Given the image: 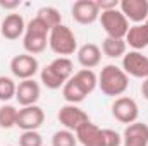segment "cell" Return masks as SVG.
<instances>
[{
    "label": "cell",
    "instance_id": "83f0119b",
    "mask_svg": "<svg viewBox=\"0 0 148 146\" xmlns=\"http://www.w3.org/2000/svg\"><path fill=\"white\" fill-rule=\"evenodd\" d=\"M100 12H105V10H112V9H117L119 7V2L117 0H95Z\"/></svg>",
    "mask_w": 148,
    "mask_h": 146
},
{
    "label": "cell",
    "instance_id": "f1b7e54d",
    "mask_svg": "<svg viewBox=\"0 0 148 146\" xmlns=\"http://www.w3.org/2000/svg\"><path fill=\"white\" fill-rule=\"evenodd\" d=\"M21 5V0H0V7L5 10H14Z\"/></svg>",
    "mask_w": 148,
    "mask_h": 146
},
{
    "label": "cell",
    "instance_id": "d4e9b609",
    "mask_svg": "<svg viewBox=\"0 0 148 146\" xmlns=\"http://www.w3.org/2000/svg\"><path fill=\"white\" fill-rule=\"evenodd\" d=\"M77 139L76 134L67 131V129H60L57 132H53L52 136V146H76Z\"/></svg>",
    "mask_w": 148,
    "mask_h": 146
},
{
    "label": "cell",
    "instance_id": "277c9868",
    "mask_svg": "<svg viewBox=\"0 0 148 146\" xmlns=\"http://www.w3.org/2000/svg\"><path fill=\"white\" fill-rule=\"evenodd\" d=\"M48 46L59 57H67V55H73L77 50V40H76V35L73 33V29L69 26L60 24L50 31Z\"/></svg>",
    "mask_w": 148,
    "mask_h": 146
},
{
    "label": "cell",
    "instance_id": "7c38bea8",
    "mask_svg": "<svg viewBox=\"0 0 148 146\" xmlns=\"http://www.w3.org/2000/svg\"><path fill=\"white\" fill-rule=\"evenodd\" d=\"M119 10L126 16L127 21L141 24L148 17V0H121Z\"/></svg>",
    "mask_w": 148,
    "mask_h": 146
},
{
    "label": "cell",
    "instance_id": "7a4b0ae2",
    "mask_svg": "<svg viewBox=\"0 0 148 146\" xmlns=\"http://www.w3.org/2000/svg\"><path fill=\"white\" fill-rule=\"evenodd\" d=\"M129 86V77L121 67L109 64L98 74V88L107 96H122Z\"/></svg>",
    "mask_w": 148,
    "mask_h": 146
},
{
    "label": "cell",
    "instance_id": "d6986e66",
    "mask_svg": "<svg viewBox=\"0 0 148 146\" xmlns=\"http://www.w3.org/2000/svg\"><path fill=\"white\" fill-rule=\"evenodd\" d=\"M126 45H129L133 50L140 52L143 48L148 46V28L143 24H134V26H129V31L124 38Z\"/></svg>",
    "mask_w": 148,
    "mask_h": 146
},
{
    "label": "cell",
    "instance_id": "4316f807",
    "mask_svg": "<svg viewBox=\"0 0 148 146\" xmlns=\"http://www.w3.org/2000/svg\"><path fill=\"white\" fill-rule=\"evenodd\" d=\"M102 131H103L105 146H121L122 145V136L119 132H115L114 129H102Z\"/></svg>",
    "mask_w": 148,
    "mask_h": 146
},
{
    "label": "cell",
    "instance_id": "1f68e13d",
    "mask_svg": "<svg viewBox=\"0 0 148 146\" xmlns=\"http://www.w3.org/2000/svg\"><path fill=\"white\" fill-rule=\"evenodd\" d=\"M9 146H12V145H9Z\"/></svg>",
    "mask_w": 148,
    "mask_h": 146
},
{
    "label": "cell",
    "instance_id": "3957f363",
    "mask_svg": "<svg viewBox=\"0 0 148 146\" xmlns=\"http://www.w3.org/2000/svg\"><path fill=\"white\" fill-rule=\"evenodd\" d=\"M48 35H50V28L35 16L26 24V31L23 36V46H24L26 53H29V55L41 53L48 45Z\"/></svg>",
    "mask_w": 148,
    "mask_h": 146
},
{
    "label": "cell",
    "instance_id": "2e32d148",
    "mask_svg": "<svg viewBox=\"0 0 148 146\" xmlns=\"http://www.w3.org/2000/svg\"><path fill=\"white\" fill-rule=\"evenodd\" d=\"M124 146H148V126L143 122L129 124L122 132Z\"/></svg>",
    "mask_w": 148,
    "mask_h": 146
},
{
    "label": "cell",
    "instance_id": "52a82bcc",
    "mask_svg": "<svg viewBox=\"0 0 148 146\" xmlns=\"http://www.w3.org/2000/svg\"><path fill=\"white\" fill-rule=\"evenodd\" d=\"M112 115L121 124H127L129 126V124L138 120V115H140L138 103L133 98H129V96H119L112 103Z\"/></svg>",
    "mask_w": 148,
    "mask_h": 146
},
{
    "label": "cell",
    "instance_id": "4dcf8cb0",
    "mask_svg": "<svg viewBox=\"0 0 148 146\" xmlns=\"http://www.w3.org/2000/svg\"><path fill=\"white\" fill-rule=\"evenodd\" d=\"M145 26H147V28H148V17H147V21H145Z\"/></svg>",
    "mask_w": 148,
    "mask_h": 146
},
{
    "label": "cell",
    "instance_id": "4fadbf2b",
    "mask_svg": "<svg viewBox=\"0 0 148 146\" xmlns=\"http://www.w3.org/2000/svg\"><path fill=\"white\" fill-rule=\"evenodd\" d=\"M24 31H26V23L23 19L21 14H7L3 19H2V24H0V35L5 38V40H17V38L24 36Z\"/></svg>",
    "mask_w": 148,
    "mask_h": 146
},
{
    "label": "cell",
    "instance_id": "cb8c5ba5",
    "mask_svg": "<svg viewBox=\"0 0 148 146\" xmlns=\"http://www.w3.org/2000/svg\"><path fill=\"white\" fill-rule=\"evenodd\" d=\"M16 89H17V84L14 83L12 77L0 76V102H9L16 98Z\"/></svg>",
    "mask_w": 148,
    "mask_h": 146
},
{
    "label": "cell",
    "instance_id": "e0dca14e",
    "mask_svg": "<svg viewBox=\"0 0 148 146\" xmlns=\"http://www.w3.org/2000/svg\"><path fill=\"white\" fill-rule=\"evenodd\" d=\"M102 60V48L95 43H84L83 46L77 48V62L83 65V69H91L97 67Z\"/></svg>",
    "mask_w": 148,
    "mask_h": 146
},
{
    "label": "cell",
    "instance_id": "5bb4252c",
    "mask_svg": "<svg viewBox=\"0 0 148 146\" xmlns=\"http://www.w3.org/2000/svg\"><path fill=\"white\" fill-rule=\"evenodd\" d=\"M40 84L35 79H26L21 81L17 84L16 89V100L19 102L21 107H29V105H36V102L40 100Z\"/></svg>",
    "mask_w": 148,
    "mask_h": 146
},
{
    "label": "cell",
    "instance_id": "484cf974",
    "mask_svg": "<svg viewBox=\"0 0 148 146\" xmlns=\"http://www.w3.org/2000/svg\"><path fill=\"white\" fill-rule=\"evenodd\" d=\"M19 146H43V138L38 131H23L19 136Z\"/></svg>",
    "mask_w": 148,
    "mask_h": 146
},
{
    "label": "cell",
    "instance_id": "f546056e",
    "mask_svg": "<svg viewBox=\"0 0 148 146\" xmlns=\"http://www.w3.org/2000/svg\"><path fill=\"white\" fill-rule=\"evenodd\" d=\"M141 95L148 100V77L143 81V84H141Z\"/></svg>",
    "mask_w": 148,
    "mask_h": 146
},
{
    "label": "cell",
    "instance_id": "ffe728a7",
    "mask_svg": "<svg viewBox=\"0 0 148 146\" xmlns=\"http://www.w3.org/2000/svg\"><path fill=\"white\" fill-rule=\"evenodd\" d=\"M126 41L124 40H117V38H105L102 41V53L110 57V59H119L126 55Z\"/></svg>",
    "mask_w": 148,
    "mask_h": 146
},
{
    "label": "cell",
    "instance_id": "603a6c76",
    "mask_svg": "<svg viewBox=\"0 0 148 146\" xmlns=\"http://www.w3.org/2000/svg\"><path fill=\"white\" fill-rule=\"evenodd\" d=\"M17 112L14 105H2L0 107V129H10L17 122Z\"/></svg>",
    "mask_w": 148,
    "mask_h": 146
},
{
    "label": "cell",
    "instance_id": "6da1fadb",
    "mask_svg": "<svg viewBox=\"0 0 148 146\" xmlns=\"http://www.w3.org/2000/svg\"><path fill=\"white\" fill-rule=\"evenodd\" d=\"M73 60L69 57H57L40 71V79L48 89H59L73 77Z\"/></svg>",
    "mask_w": 148,
    "mask_h": 146
},
{
    "label": "cell",
    "instance_id": "9a60e30c",
    "mask_svg": "<svg viewBox=\"0 0 148 146\" xmlns=\"http://www.w3.org/2000/svg\"><path fill=\"white\" fill-rule=\"evenodd\" d=\"M76 139L83 146H105L103 131L97 124H93L91 120L76 131Z\"/></svg>",
    "mask_w": 148,
    "mask_h": 146
},
{
    "label": "cell",
    "instance_id": "30bf717a",
    "mask_svg": "<svg viewBox=\"0 0 148 146\" xmlns=\"http://www.w3.org/2000/svg\"><path fill=\"white\" fill-rule=\"evenodd\" d=\"M43 122H45L43 108L38 107V105H29V107L19 108L16 127L23 129V131H36L38 127H41Z\"/></svg>",
    "mask_w": 148,
    "mask_h": 146
},
{
    "label": "cell",
    "instance_id": "5b68a950",
    "mask_svg": "<svg viewBox=\"0 0 148 146\" xmlns=\"http://www.w3.org/2000/svg\"><path fill=\"white\" fill-rule=\"evenodd\" d=\"M100 24L109 38L124 40L129 31V21L126 19V16L119 9L100 12Z\"/></svg>",
    "mask_w": 148,
    "mask_h": 146
},
{
    "label": "cell",
    "instance_id": "44dd1931",
    "mask_svg": "<svg viewBox=\"0 0 148 146\" xmlns=\"http://www.w3.org/2000/svg\"><path fill=\"white\" fill-rule=\"evenodd\" d=\"M36 17L40 21H43V23L50 28V31H52L53 28H57V26L62 24V14H60L55 7H52V5L41 7L36 12Z\"/></svg>",
    "mask_w": 148,
    "mask_h": 146
},
{
    "label": "cell",
    "instance_id": "8fae6325",
    "mask_svg": "<svg viewBox=\"0 0 148 146\" xmlns=\"http://www.w3.org/2000/svg\"><path fill=\"white\" fill-rule=\"evenodd\" d=\"M73 19L79 24H93L100 19V9L95 0H76L71 7Z\"/></svg>",
    "mask_w": 148,
    "mask_h": 146
},
{
    "label": "cell",
    "instance_id": "ba28073f",
    "mask_svg": "<svg viewBox=\"0 0 148 146\" xmlns=\"http://www.w3.org/2000/svg\"><path fill=\"white\" fill-rule=\"evenodd\" d=\"M38 69H40L38 59L29 53H19L10 60V72L21 81L33 79L35 74L38 72Z\"/></svg>",
    "mask_w": 148,
    "mask_h": 146
},
{
    "label": "cell",
    "instance_id": "9c48e42d",
    "mask_svg": "<svg viewBox=\"0 0 148 146\" xmlns=\"http://www.w3.org/2000/svg\"><path fill=\"white\" fill-rule=\"evenodd\" d=\"M122 71L127 76L138 77V79H147L148 77V57L141 52L131 50L126 52L122 57Z\"/></svg>",
    "mask_w": 148,
    "mask_h": 146
},
{
    "label": "cell",
    "instance_id": "ac0fdd59",
    "mask_svg": "<svg viewBox=\"0 0 148 146\" xmlns=\"http://www.w3.org/2000/svg\"><path fill=\"white\" fill-rule=\"evenodd\" d=\"M88 95H90V93H88L86 88L74 77V74H73V77L62 86V96H64V100H66L67 103H71V105L81 103Z\"/></svg>",
    "mask_w": 148,
    "mask_h": 146
},
{
    "label": "cell",
    "instance_id": "8992f818",
    "mask_svg": "<svg viewBox=\"0 0 148 146\" xmlns=\"http://www.w3.org/2000/svg\"><path fill=\"white\" fill-rule=\"evenodd\" d=\"M57 119L59 122L64 126V129L71 131L76 134V131L84 126L86 122H90V117L84 110H81L77 105H71V103H66L59 108V113H57Z\"/></svg>",
    "mask_w": 148,
    "mask_h": 146
},
{
    "label": "cell",
    "instance_id": "7402d4cb",
    "mask_svg": "<svg viewBox=\"0 0 148 146\" xmlns=\"http://www.w3.org/2000/svg\"><path fill=\"white\" fill-rule=\"evenodd\" d=\"M74 77L86 88V91L91 95L95 91V88L98 86V76L95 74V71L91 69H81L77 72H74Z\"/></svg>",
    "mask_w": 148,
    "mask_h": 146
}]
</instances>
